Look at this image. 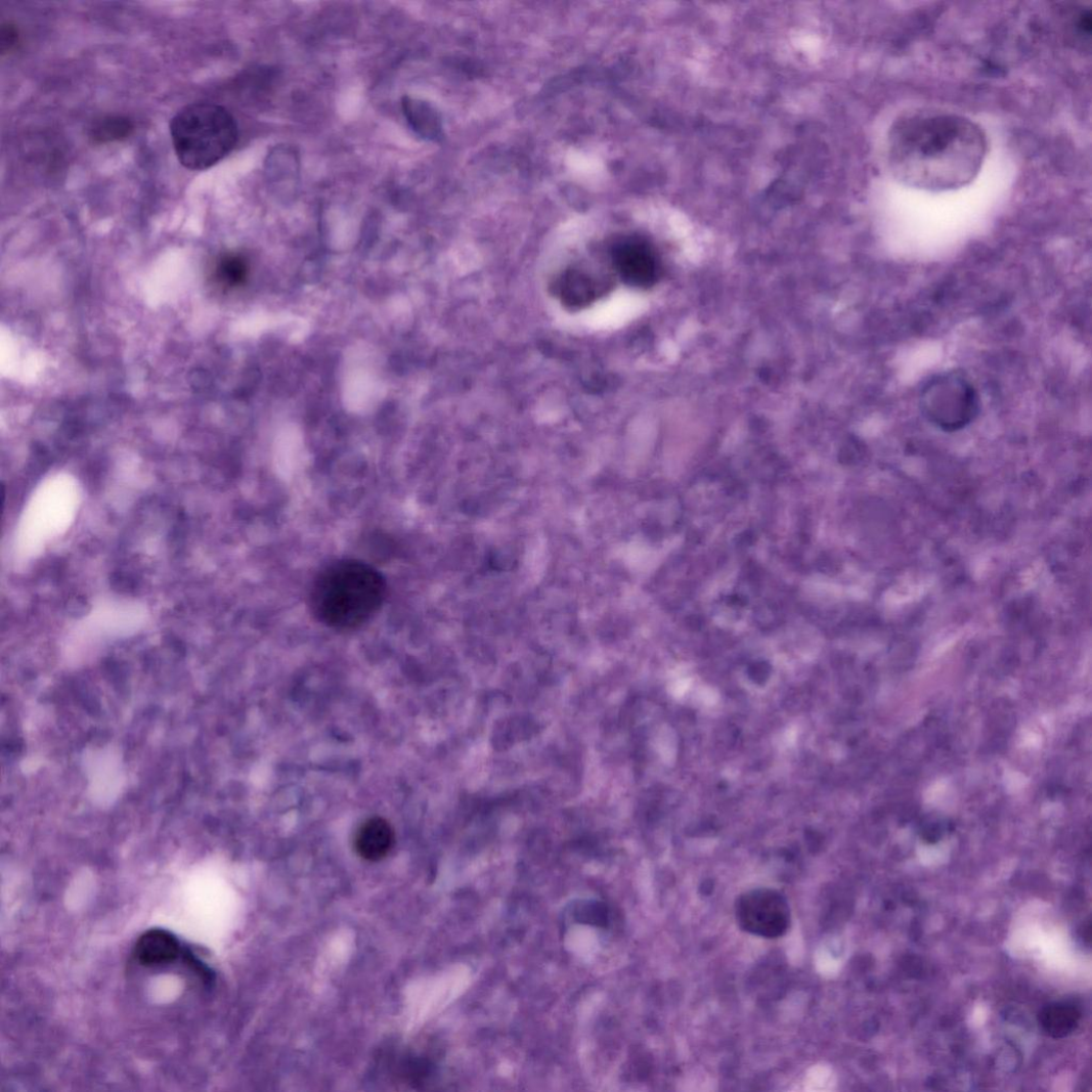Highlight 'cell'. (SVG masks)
Instances as JSON below:
<instances>
[{"label": "cell", "instance_id": "cell-1", "mask_svg": "<svg viewBox=\"0 0 1092 1092\" xmlns=\"http://www.w3.org/2000/svg\"><path fill=\"white\" fill-rule=\"evenodd\" d=\"M987 151L984 131L969 118L924 112L896 122L888 136L887 162L904 185L945 192L974 181Z\"/></svg>", "mask_w": 1092, "mask_h": 1092}, {"label": "cell", "instance_id": "cell-2", "mask_svg": "<svg viewBox=\"0 0 1092 1092\" xmlns=\"http://www.w3.org/2000/svg\"><path fill=\"white\" fill-rule=\"evenodd\" d=\"M387 596L386 578L373 566L353 560L329 565L313 581L314 617L334 629L350 630L369 621Z\"/></svg>", "mask_w": 1092, "mask_h": 1092}, {"label": "cell", "instance_id": "cell-3", "mask_svg": "<svg viewBox=\"0 0 1092 1092\" xmlns=\"http://www.w3.org/2000/svg\"><path fill=\"white\" fill-rule=\"evenodd\" d=\"M170 135L182 166L202 171L231 154L238 141V126L226 108L212 103H193L172 118Z\"/></svg>", "mask_w": 1092, "mask_h": 1092}, {"label": "cell", "instance_id": "cell-4", "mask_svg": "<svg viewBox=\"0 0 1092 1092\" xmlns=\"http://www.w3.org/2000/svg\"><path fill=\"white\" fill-rule=\"evenodd\" d=\"M920 404L928 422L947 433L966 428L979 412L975 388L959 373L937 375L929 380L922 390Z\"/></svg>", "mask_w": 1092, "mask_h": 1092}, {"label": "cell", "instance_id": "cell-5", "mask_svg": "<svg viewBox=\"0 0 1092 1092\" xmlns=\"http://www.w3.org/2000/svg\"><path fill=\"white\" fill-rule=\"evenodd\" d=\"M735 914L742 929L761 937L782 936L791 926L789 903L770 888H757L741 896Z\"/></svg>", "mask_w": 1092, "mask_h": 1092}, {"label": "cell", "instance_id": "cell-6", "mask_svg": "<svg viewBox=\"0 0 1092 1092\" xmlns=\"http://www.w3.org/2000/svg\"><path fill=\"white\" fill-rule=\"evenodd\" d=\"M613 261L622 280L629 287L648 289L656 285L660 265L652 247L640 237H626L613 249Z\"/></svg>", "mask_w": 1092, "mask_h": 1092}, {"label": "cell", "instance_id": "cell-7", "mask_svg": "<svg viewBox=\"0 0 1092 1092\" xmlns=\"http://www.w3.org/2000/svg\"><path fill=\"white\" fill-rule=\"evenodd\" d=\"M395 844V832L383 818L365 821L354 836V849L364 860L377 862L385 859Z\"/></svg>", "mask_w": 1092, "mask_h": 1092}, {"label": "cell", "instance_id": "cell-8", "mask_svg": "<svg viewBox=\"0 0 1092 1092\" xmlns=\"http://www.w3.org/2000/svg\"><path fill=\"white\" fill-rule=\"evenodd\" d=\"M180 952L177 938L169 931L151 929L143 933L136 944L135 956L143 966H160L176 959Z\"/></svg>", "mask_w": 1092, "mask_h": 1092}, {"label": "cell", "instance_id": "cell-9", "mask_svg": "<svg viewBox=\"0 0 1092 1092\" xmlns=\"http://www.w3.org/2000/svg\"><path fill=\"white\" fill-rule=\"evenodd\" d=\"M1082 1013L1072 1003H1053L1043 1008L1038 1015V1023L1046 1035L1061 1039L1074 1034L1080 1025Z\"/></svg>", "mask_w": 1092, "mask_h": 1092}, {"label": "cell", "instance_id": "cell-10", "mask_svg": "<svg viewBox=\"0 0 1092 1092\" xmlns=\"http://www.w3.org/2000/svg\"><path fill=\"white\" fill-rule=\"evenodd\" d=\"M600 288L591 274L577 269L564 273L556 287L566 306L574 309L588 306L596 299Z\"/></svg>", "mask_w": 1092, "mask_h": 1092}, {"label": "cell", "instance_id": "cell-11", "mask_svg": "<svg viewBox=\"0 0 1092 1092\" xmlns=\"http://www.w3.org/2000/svg\"><path fill=\"white\" fill-rule=\"evenodd\" d=\"M134 131L135 124L131 119L123 116H106L91 125L89 137L93 143L108 144L131 137Z\"/></svg>", "mask_w": 1092, "mask_h": 1092}, {"label": "cell", "instance_id": "cell-12", "mask_svg": "<svg viewBox=\"0 0 1092 1092\" xmlns=\"http://www.w3.org/2000/svg\"><path fill=\"white\" fill-rule=\"evenodd\" d=\"M402 105L404 115L421 136L429 139L440 136V120L433 110L422 101L410 98H404Z\"/></svg>", "mask_w": 1092, "mask_h": 1092}, {"label": "cell", "instance_id": "cell-13", "mask_svg": "<svg viewBox=\"0 0 1092 1092\" xmlns=\"http://www.w3.org/2000/svg\"><path fill=\"white\" fill-rule=\"evenodd\" d=\"M572 917L577 923L606 927L609 923V910L600 902H580L572 906Z\"/></svg>", "mask_w": 1092, "mask_h": 1092}, {"label": "cell", "instance_id": "cell-14", "mask_svg": "<svg viewBox=\"0 0 1092 1092\" xmlns=\"http://www.w3.org/2000/svg\"><path fill=\"white\" fill-rule=\"evenodd\" d=\"M219 277L230 287L239 286L247 276V264L237 256H227L219 264Z\"/></svg>", "mask_w": 1092, "mask_h": 1092}, {"label": "cell", "instance_id": "cell-15", "mask_svg": "<svg viewBox=\"0 0 1092 1092\" xmlns=\"http://www.w3.org/2000/svg\"><path fill=\"white\" fill-rule=\"evenodd\" d=\"M18 37L15 25L12 23L3 24L2 32H0V50H2L3 55L12 52L18 43Z\"/></svg>", "mask_w": 1092, "mask_h": 1092}]
</instances>
